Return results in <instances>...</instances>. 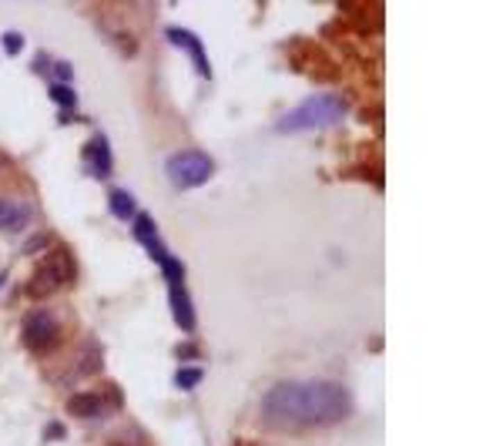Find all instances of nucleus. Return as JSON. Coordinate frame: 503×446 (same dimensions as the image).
Returning a JSON list of instances; mask_svg holds the SVG:
<instances>
[{
    "label": "nucleus",
    "mask_w": 503,
    "mask_h": 446,
    "mask_svg": "<svg viewBox=\"0 0 503 446\" xmlns=\"http://www.w3.org/2000/svg\"><path fill=\"white\" fill-rule=\"evenodd\" d=\"M60 336V322L58 315H51V312H31L27 319H24V346L34 352H47L54 342H58Z\"/></svg>",
    "instance_id": "obj_5"
},
{
    "label": "nucleus",
    "mask_w": 503,
    "mask_h": 446,
    "mask_svg": "<svg viewBox=\"0 0 503 446\" xmlns=\"http://www.w3.org/2000/svg\"><path fill=\"white\" fill-rule=\"evenodd\" d=\"M165 38L178 44V47H188L192 51V60L198 64V71H201V78H212V67H208V58H205V44L201 38H195L192 31H185V27H165Z\"/></svg>",
    "instance_id": "obj_7"
},
{
    "label": "nucleus",
    "mask_w": 503,
    "mask_h": 446,
    "mask_svg": "<svg viewBox=\"0 0 503 446\" xmlns=\"http://www.w3.org/2000/svg\"><path fill=\"white\" fill-rule=\"evenodd\" d=\"M84 168H88L94 178H108V175H111V168H115V155H111L108 138H104V135H94L88 144H84Z\"/></svg>",
    "instance_id": "obj_6"
},
{
    "label": "nucleus",
    "mask_w": 503,
    "mask_h": 446,
    "mask_svg": "<svg viewBox=\"0 0 503 446\" xmlns=\"http://www.w3.org/2000/svg\"><path fill=\"white\" fill-rule=\"evenodd\" d=\"M47 242H51L47 235H38V238H31V245H24V252H40V249H44Z\"/></svg>",
    "instance_id": "obj_17"
},
{
    "label": "nucleus",
    "mask_w": 503,
    "mask_h": 446,
    "mask_svg": "<svg viewBox=\"0 0 503 446\" xmlns=\"http://www.w3.org/2000/svg\"><path fill=\"white\" fill-rule=\"evenodd\" d=\"M198 383H201V369L198 366H181L174 372V386L178 389H195Z\"/></svg>",
    "instance_id": "obj_15"
},
{
    "label": "nucleus",
    "mask_w": 503,
    "mask_h": 446,
    "mask_svg": "<svg viewBox=\"0 0 503 446\" xmlns=\"http://www.w3.org/2000/svg\"><path fill=\"white\" fill-rule=\"evenodd\" d=\"M54 71H58V78H64V81H58V84H67V81H71V64H54Z\"/></svg>",
    "instance_id": "obj_18"
},
{
    "label": "nucleus",
    "mask_w": 503,
    "mask_h": 446,
    "mask_svg": "<svg viewBox=\"0 0 503 446\" xmlns=\"http://www.w3.org/2000/svg\"><path fill=\"white\" fill-rule=\"evenodd\" d=\"M20 47H24V38H20V34H3V51H7V54H20Z\"/></svg>",
    "instance_id": "obj_16"
},
{
    "label": "nucleus",
    "mask_w": 503,
    "mask_h": 446,
    "mask_svg": "<svg viewBox=\"0 0 503 446\" xmlns=\"http://www.w3.org/2000/svg\"><path fill=\"white\" fill-rule=\"evenodd\" d=\"M349 115V101L339 94H312L302 104H295L289 115L275 121V131L295 135V131H312V128H329L339 124Z\"/></svg>",
    "instance_id": "obj_2"
},
{
    "label": "nucleus",
    "mask_w": 503,
    "mask_h": 446,
    "mask_svg": "<svg viewBox=\"0 0 503 446\" xmlns=\"http://www.w3.org/2000/svg\"><path fill=\"white\" fill-rule=\"evenodd\" d=\"M71 279H74V262H71L64 252H51L38 265V272H34V279H31L27 292L40 299V295H51V292H58L60 286H67Z\"/></svg>",
    "instance_id": "obj_4"
},
{
    "label": "nucleus",
    "mask_w": 503,
    "mask_h": 446,
    "mask_svg": "<svg viewBox=\"0 0 503 446\" xmlns=\"http://www.w3.org/2000/svg\"><path fill=\"white\" fill-rule=\"evenodd\" d=\"M47 94L54 97L60 108H67V111H71V108H78V94H74V91H71L67 84H58V81H54V84L47 88Z\"/></svg>",
    "instance_id": "obj_14"
},
{
    "label": "nucleus",
    "mask_w": 503,
    "mask_h": 446,
    "mask_svg": "<svg viewBox=\"0 0 503 446\" xmlns=\"http://www.w3.org/2000/svg\"><path fill=\"white\" fill-rule=\"evenodd\" d=\"M161 272H165V282H168V286H185V265H181L174 255H168V258L161 262Z\"/></svg>",
    "instance_id": "obj_13"
},
{
    "label": "nucleus",
    "mask_w": 503,
    "mask_h": 446,
    "mask_svg": "<svg viewBox=\"0 0 503 446\" xmlns=\"http://www.w3.org/2000/svg\"><path fill=\"white\" fill-rule=\"evenodd\" d=\"M178 356H181V359H192V356H195V346H178Z\"/></svg>",
    "instance_id": "obj_20"
},
{
    "label": "nucleus",
    "mask_w": 503,
    "mask_h": 446,
    "mask_svg": "<svg viewBox=\"0 0 503 446\" xmlns=\"http://www.w3.org/2000/svg\"><path fill=\"white\" fill-rule=\"evenodd\" d=\"M131 222H135V238L145 245V249H148V255H151L155 262H165V258H168V252H165V245H161V235H158L151 215L141 212V215H135Z\"/></svg>",
    "instance_id": "obj_8"
},
{
    "label": "nucleus",
    "mask_w": 503,
    "mask_h": 446,
    "mask_svg": "<svg viewBox=\"0 0 503 446\" xmlns=\"http://www.w3.org/2000/svg\"><path fill=\"white\" fill-rule=\"evenodd\" d=\"M168 306H172L174 322L185 332H192L195 329V306H192V295H188L185 286H168Z\"/></svg>",
    "instance_id": "obj_9"
},
{
    "label": "nucleus",
    "mask_w": 503,
    "mask_h": 446,
    "mask_svg": "<svg viewBox=\"0 0 503 446\" xmlns=\"http://www.w3.org/2000/svg\"><path fill=\"white\" fill-rule=\"evenodd\" d=\"M352 399L339 383H275L262 396V413L265 420L282 427L286 433H299L309 427H329L346 420Z\"/></svg>",
    "instance_id": "obj_1"
},
{
    "label": "nucleus",
    "mask_w": 503,
    "mask_h": 446,
    "mask_svg": "<svg viewBox=\"0 0 503 446\" xmlns=\"http://www.w3.org/2000/svg\"><path fill=\"white\" fill-rule=\"evenodd\" d=\"M27 222H31V205L0 198V232H20Z\"/></svg>",
    "instance_id": "obj_10"
},
{
    "label": "nucleus",
    "mask_w": 503,
    "mask_h": 446,
    "mask_svg": "<svg viewBox=\"0 0 503 446\" xmlns=\"http://www.w3.org/2000/svg\"><path fill=\"white\" fill-rule=\"evenodd\" d=\"M108 205H111V212H115V218H121V222H131L138 215V205L135 198L124 192V188H111V195H108Z\"/></svg>",
    "instance_id": "obj_12"
},
{
    "label": "nucleus",
    "mask_w": 503,
    "mask_h": 446,
    "mask_svg": "<svg viewBox=\"0 0 503 446\" xmlns=\"http://www.w3.org/2000/svg\"><path fill=\"white\" fill-rule=\"evenodd\" d=\"M3 282H7V272H0V286H3Z\"/></svg>",
    "instance_id": "obj_21"
},
{
    "label": "nucleus",
    "mask_w": 503,
    "mask_h": 446,
    "mask_svg": "<svg viewBox=\"0 0 503 446\" xmlns=\"http://www.w3.org/2000/svg\"><path fill=\"white\" fill-rule=\"evenodd\" d=\"M165 172L178 192H192L215 175V161L205 151H178L165 161Z\"/></svg>",
    "instance_id": "obj_3"
},
{
    "label": "nucleus",
    "mask_w": 503,
    "mask_h": 446,
    "mask_svg": "<svg viewBox=\"0 0 503 446\" xmlns=\"http://www.w3.org/2000/svg\"><path fill=\"white\" fill-rule=\"evenodd\" d=\"M67 409L74 413V416H101L104 409H108V403H101V396L97 393H81V396H74L71 403H67Z\"/></svg>",
    "instance_id": "obj_11"
},
{
    "label": "nucleus",
    "mask_w": 503,
    "mask_h": 446,
    "mask_svg": "<svg viewBox=\"0 0 503 446\" xmlns=\"http://www.w3.org/2000/svg\"><path fill=\"white\" fill-rule=\"evenodd\" d=\"M47 436H51V440H64V427H58V423H51V427H47Z\"/></svg>",
    "instance_id": "obj_19"
}]
</instances>
